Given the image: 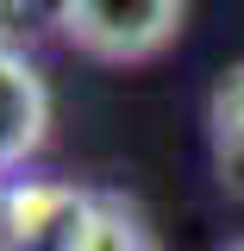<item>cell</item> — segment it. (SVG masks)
Returning a JSON list of instances; mask_svg holds the SVG:
<instances>
[{
	"mask_svg": "<svg viewBox=\"0 0 244 251\" xmlns=\"http://www.w3.org/2000/svg\"><path fill=\"white\" fill-rule=\"evenodd\" d=\"M0 251H13V239H6V226H0Z\"/></svg>",
	"mask_w": 244,
	"mask_h": 251,
	"instance_id": "52a82bcc",
	"label": "cell"
},
{
	"mask_svg": "<svg viewBox=\"0 0 244 251\" xmlns=\"http://www.w3.org/2000/svg\"><path fill=\"white\" fill-rule=\"evenodd\" d=\"M225 251H244V239H232V245H225Z\"/></svg>",
	"mask_w": 244,
	"mask_h": 251,
	"instance_id": "ba28073f",
	"label": "cell"
},
{
	"mask_svg": "<svg viewBox=\"0 0 244 251\" xmlns=\"http://www.w3.org/2000/svg\"><path fill=\"white\" fill-rule=\"evenodd\" d=\"M82 251H163V245H156V226L144 220V207L132 195L94 188V220H88Z\"/></svg>",
	"mask_w": 244,
	"mask_h": 251,
	"instance_id": "5b68a950",
	"label": "cell"
},
{
	"mask_svg": "<svg viewBox=\"0 0 244 251\" xmlns=\"http://www.w3.org/2000/svg\"><path fill=\"white\" fill-rule=\"evenodd\" d=\"M94 220V188L50 182V176H13L0 188V226L13 251H82Z\"/></svg>",
	"mask_w": 244,
	"mask_h": 251,
	"instance_id": "7a4b0ae2",
	"label": "cell"
},
{
	"mask_svg": "<svg viewBox=\"0 0 244 251\" xmlns=\"http://www.w3.org/2000/svg\"><path fill=\"white\" fill-rule=\"evenodd\" d=\"M50 138V82L25 50L0 44V188L25 170Z\"/></svg>",
	"mask_w": 244,
	"mask_h": 251,
	"instance_id": "3957f363",
	"label": "cell"
},
{
	"mask_svg": "<svg viewBox=\"0 0 244 251\" xmlns=\"http://www.w3.org/2000/svg\"><path fill=\"white\" fill-rule=\"evenodd\" d=\"M63 13L69 0H0V44L6 50H31L38 38H63Z\"/></svg>",
	"mask_w": 244,
	"mask_h": 251,
	"instance_id": "8992f818",
	"label": "cell"
},
{
	"mask_svg": "<svg viewBox=\"0 0 244 251\" xmlns=\"http://www.w3.org/2000/svg\"><path fill=\"white\" fill-rule=\"evenodd\" d=\"M207 157H213L219 188L244 201V57L207 94Z\"/></svg>",
	"mask_w": 244,
	"mask_h": 251,
	"instance_id": "277c9868",
	"label": "cell"
},
{
	"mask_svg": "<svg viewBox=\"0 0 244 251\" xmlns=\"http://www.w3.org/2000/svg\"><path fill=\"white\" fill-rule=\"evenodd\" d=\"M188 19V0H69L63 13V44L88 63H151L176 44Z\"/></svg>",
	"mask_w": 244,
	"mask_h": 251,
	"instance_id": "6da1fadb",
	"label": "cell"
}]
</instances>
